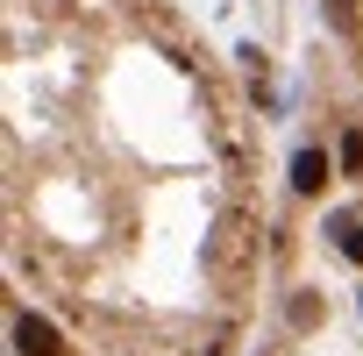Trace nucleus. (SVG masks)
Instances as JSON below:
<instances>
[{
  "label": "nucleus",
  "mask_w": 363,
  "mask_h": 356,
  "mask_svg": "<svg viewBox=\"0 0 363 356\" xmlns=\"http://www.w3.org/2000/svg\"><path fill=\"white\" fill-rule=\"evenodd\" d=\"M335 235H342V257H349V264H363V228H356V221H342Z\"/></svg>",
  "instance_id": "obj_3"
},
{
  "label": "nucleus",
  "mask_w": 363,
  "mask_h": 356,
  "mask_svg": "<svg viewBox=\"0 0 363 356\" xmlns=\"http://www.w3.org/2000/svg\"><path fill=\"white\" fill-rule=\"evenodd\" d=\"M292 186H299V193H320V186H328V157H320V150H299V157H292Z\"/></svg>",
  "instance_id": "obj_2"
},
{
  "label": "nucleus",
  "mask_w": 363,
  "mask_h": 356,
  "mask_svg": "<svg viewBox=\"0 0 363 356\" xmlns=\"http://www.w3.org/2000/svg\"><path fill=\"white\" fill-rule=\"evenodd\" d=\"M15 349H22V356H57V328L36 321V313H22V321H15Z\"/></svg>",
  "instance_id": "obj_1"
}]
</instances>
